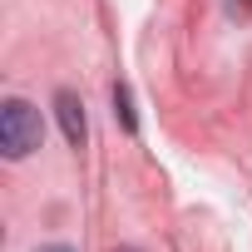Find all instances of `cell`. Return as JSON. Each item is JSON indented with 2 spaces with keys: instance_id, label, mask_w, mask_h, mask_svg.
Masks as SVG:
<instances>
[{
  "instance_id": "obj_4",
  "label": "cell",
  "mask_w": 252,
  "mask_h": 252,
  "mask_svg": "<svg viewBox=\"0 0 252 252\" xmlns=\"http://www.w3.org/2000/svg\"><path fill=\"white\" fill-rule=\"evenodd\" d=\"M40 252H74V247H40Z\"/></svg>"
},
{
  "instance_id": "obj_1",
  "label": "cell",
  "mask_w": 252,
  "mask_h": 252,
  "mask_svg": "<svg viewBox=\"0 0 252 252\" xmlns=\"http://www.w3.org/2000/svg\"><path fill=\"white\" fill-rule=\"evenodd\" d=\"M0 149H5V158H30L40 149V109L25 104V99H5V109H0Z\"/></svg>"
},
{
  "instance_id": "obj_2",
  "label": "cell",
  "mask_w": 252,
  "mask_h": 252,
  "mask_svg": "<svg viewBox=\"0 0 252 252\" xmlns=\"http://www.w3.org/2000/svg\"><path fill=\"white\" fill-rule=\"evenodd\" d=\"M55 114H60V129H64V139H69L74 149H84L89 124H84V104H79V94H74V89H60V94H55Z\"/></svg>"
},
{
  "instance_id": "obj_3",
  "label": "cell",
  "mask_w": 252,
  "mask_h": 252,
  "mask_svg": "<svg viewBox=\"0 0 252 252\" xmlns=\"http://www.w3.org/2000/svg\"><path fill=\"white\" fill-rule=\"evenodd\" d=\"M114 114L124 119V129H139V119H134V104H129V89L114 84Z\"/></svg>"
}]
</instances>
